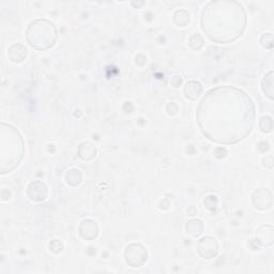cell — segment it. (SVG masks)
I'll return each instance as SVG.
<instances>
[{"mask_svg": "<svg viewBox=\"0 0 274 274\" xmlns=\"http://www.w3.org/2000/svg\"><path fill=\"white\" fill-rule=\"evenodd\" d=\"M201 132L210 140L233 145L244 139L255 124V106L242 90L220 86L206 93L196 113Z\"/></svg>", "mask_w": 274, "mask_h": 274, "instance_id": "cell-1", "label": "cell"}, {"mask_svg": "<svg viewBox=\"0 0 274 274\" xmlns=\"http://www.w3.org/2000/svg\"><path fill=\"white\" fill-rule=\"evenodd\" d=\"M246 13L242 4L233 0L210 1L201 14V28L213 42L226 44L243 34Z\"/></svg>", "mask_w": 274, "mask_h": 274, "instance_id": "cell-2", "label": "cell"}, {"mask_svg": "<svg viewBox=\"0 0 274 274\" xmlns=\"http://www.w3.org/2000/svg\"><path fill=\"white\" fill-rule=\"evenodd\" d=\"M24 139L12 125H0V174L12 172L24 157Z\"/></svg>", "mask_w": 274, "mask_h": 274, "instance_id": "cell-3", "label": "cell"}, {"mask_svg": "<svg viewBox=\"0 0 274 274\" xmlns=\"http://www.w3.org/2000/svg\"><path fill=\"white\" fill-rule=\"evenodd\" d=\"M27 41L31 47L44 51L55 45L57 41V28L47 20H36L27 28Z\"/></svg>", "mask_w": 274, "mask_h": 274, "instance_id": "cell-4", "label": "cell"}, {"mask_svg": "<svg viewBox=\"0 0 274 274\" xmlns=\"http://www.w3.org/2000/svg\"><path fill=\"white\" fill-rule=\"evenodd\" d=\"M148 258L146 249L141 244H130L124 252L125 262L132 268H138L145 264Z\"/></svg>", "mask_w": 274, "mask_h": 274, "instance_id": "cell-5", "label": "cell"}, {"mask_svg": "<svg viewBox=\"0 0 274 274\" xmlns=\"http://www.w3.org/2000/svg\"><path fill=\"white\" fill-rule=\"evenodd\" d=\"M197 251L204 259H212L218 253V245L216 240L212 237H205L197 243Z\"/></svg>", "mask_w": 274, "mask_h": 274, "instance_id": "cell-6", "label": "cell"}, {"mask_svg": "<svg viewBox=\"0 0 274 274\" xmlns=\"http://www.w3.org/2000/svg\"><path fill=\"white\" fill-rule=\"evenodd\" d=\"M253 205L258 210H268L272 206V194L269 190H256L252 196Z\"/></svg>", "mask_w": 274, "mask_h": 274, "instance_id": "cell-7", "label": "cell"}, {"mask_svg": "<svg viewBox=\"0 0 274 274\" xmlns=\"http://www.w3.org/2000/svg\"><path fill=\"white\" fill-rule=\"evenodd\" d=\"M27 193H28L29 198L32 201L40 202L46 199V197L48 195V190L45 183H43L42 181H40V180H36V181H32L29 184Z\"/></svg>", "mask_w": 274, "mask_h": 274, "instance_id": "cell-8", "label": "cell"}, {"mask_svg": "<svg viewBox=\"0 0 274 274\" xmlns=\"http://www.w3.org/2000/svg\"><path fill=\"white\" fill-rule=\"evenodd\" d=\"M79 234L86 240H95L98 235V227L95 221L85 220L79 226Z\"/></svg>", "mask_w": 274, "mask_h": 274, "instance_id": "cell-9", "label": "cell"}, {"mask_svg": "<svg viewBox=\"0 0 274 274\" xmlns=\"http://www.w3.org/2000/svg\"><path fill=\"white\" fill-rule=\"evenodd\" d=\"M256 241L264 246L273 244V227L271 225H261L256 232Z\"/></svg>", "mask_w": 274, "mask_h": 274, "instance_id": "cell-10", "label": "cell"}, {"mask_svg": "<svg viewBox=\"0 0 274 274\" xmlns=\"http://www.w3.org/2000/svg\"><path fill=\"white\" fill-rule=\"evenodd\" d=\"M27 56V49L24 45L19 44H13L12 46H10L9 51H8V57L12 62L15 63H20L23 62L25 58Z\"/></svg>", "mask_w": 274, "mask_h": 274, "instance_id": "cell-11", "label": "cell"}, {"mask_svg": "<svg viewBox=\"0 0 274 274\" xmlns=\"http://www.w3.org/2000/svg\"><path fill=\"white\" fill-rule=\"evenodd\" d=\"M201 92H202V87L198 81H196V80L189 81L184 88L185 97L190 98V100H192V101L196 100V98L201 95Z\"/></svg>", "mask_w": 274, "mask_h": 274, "instance_id": "cell-12", "label": "cell"}, {"mask_svg": "<svg viewBox=\"0 0 274 274\" xmlns=\"http://www.w3.org/2000/svg\"><path fill=\"white\" fill-rule=\"evenodd\" d=\"M78 156L85 161L92 160L97 156L96 147L91 145L90 142H83L78 148Z\"/></svg>", "mask_w": 274, "mask_h": 274, "instance_id": "cell-13", "label": "cell"}, {"mask_svg": "<svg viewBox=\"0 0 274 274\" xmlns=\"http://www.w3.org/2000/svg\"><path fill=\"white\" fill-rule=\"evenodd\" d=\"M185 229L186 233L191 235L192 237H198L202 234V230H204V224L200 220L194 218V220H191L186 223Z\"/></svg>", "mask_w": 274, "mask_h": 274, "instance_id": "cell-14", "label": "cell"}, {"mask_svg": "<svg viewBox=\"0 0 274 274\" xmlns=\"http://www.w3.org/2000/svg\"><path fill=\"white\" fill-rule=\"evenodd\" d=\"M262 90H264L265 95L270 98V100H273V72L270 71L269 73H268L265 78L264 81H262Z\"/></svg>", "mask_w": 274, "mask_h": 274, "instance_id": "cell-15", "label": "cell"}, {"mask_svg": "<svg viewBox=\"0 0 274 274\" xmlns=\"http://www.w3.org/2000/svg\"><path fill=\"white\" fill-rule=\"evenodd\" d=\"M174 20L179 27H184L190 21V14L186 10H178L174 15Z\"/></svg>", "mask_w": 274, "mask_h": 274, "instance_id": "cell-16", "label": "cell"}, {"mask_svg": "<svg viewBox=\"0 0 274 274\" xmlns=\"http://www.w3.org/2000/svg\"><path fill=\"white\" fill-rule=\"evenodd\" d=\"M65 179H67L68 184L72 185V186H76L81 182V174L78 169H75V168L70 169V171L67 173Z\"/></svg>", "mask_w": 274, "mask_h": 274, "instance_id": "cell-17", "label": "cell"}, {"mask_svg": "<svg viewBox=\"0 0 274 274\" xmlns=\"http://www.w3.org/2000/svg\"><path fill=\"white\" fill-rule=\"evenodd\" d=\"M204 45V39L199 35H194L190 39V46L193 49H200Z\"/></svg>", "mask_w": 274, "mask_h": 274, "instance_id": "cell-18", "label": "cell"}, {"mask_svg": "<svg viewBox=\"0 0 274 274\" xmlns=\"http://www.w3.org/2000/svg\"><path fill=\"white\" fill-rule=\"evenodd\" d=\"M272 118L271 117H262L260 119V122H259V128L260 130L262 131L264 133H268V132H270V131L272 130V127H270V125H272Z\"/></svg>", "mask_w": 274, "mask_h": 274, "instance_id": "cell-19", "label": "cell"}, {"mask_svg": "<svg viewBox=\"0 0 274 274\" xmlns=\"http://www.w3.org/2000/svg\"><path fill=\"white\" fill-rule=\"evenodd\" d=\"M49 249H51V251L54 252V253H59V252H61L63 250V244L61 241L53 240L52 242L49 243Z\"/></svg>", "mask_w": 274, "mask_h": 274, "instance_id": "cell-20", "label": "cell"}, {"mask_svg": "<svg viewBox=\"0 0 274 274\" xmlns=\"http://www.w3.org/2000/svg\"><path fill=\"white\" fill-rule=\"evenodd\" d=\"M181 83H182V79H181V78H179V76H174L173 79L171 80V84L174 87H179L180 85H181Z\"/></svg>", "mask_w": 274, "mask_h": 274, "instance_id": "cell-21", "label": "cell"}]
</instances>
